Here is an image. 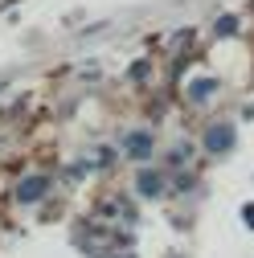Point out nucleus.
Listing matches in <instances>:
<instances>
[{
    "mask_svg": "<svg viewBox=\"0 0 254 258\" xmlns=\"http://www.w3.org/2000/svg\"><path fill=\"white\" fill-rule=\"evenodd\" d=\"M242 217H246V225H254V205H246V209H242Z\"/></svg>",
    "mask_w": 254,
    "mask_h": 258,
    "instance_id": "obj_7",
    "label": "nucleus"
},
{
    "mask_svg": "<svg viewBox=\"0 0 254 258\" xmlns=\"http://www.w3.org/2000/svg\"><path fill=\"white\" fill-rule=\"evenodd\" d=\"M205 148H209V152H230V148H234V127H230V123L213 127V132L205 136Z\"/></svg>",
    "mask_w": 254,
    "mask_h": 258,
    "instance_id": "obj_2",
    "label": "nucleus"
},
{
    "mask_svg": "<svg viewBox=\"0 0 254 258\" xmlns=\"http://www.w3.org/2000/svg\"><path fill=\"white\" fill-rule=\"evenodd\" d=\"M123 148L132 160H148L152 156V132H127L123 136Z\"/></svg>",
    "mask_w": 254,
    "mask_h": 258,
    "instance_id": "obj_1",
    "label": "nucleus"
},
{
    "mask_svg": "<svg viewBox=\"0 0 254 258\" xmlns=\"http://www.w3.org/2000/svg\"><path fill=\"white\" fill-rule=\"evenodd\" d=\"M234 29H238L234 17H221V21H217V33H234Z\"/></svg>",
    "mask_w": 254,
    "mask_h": 258,
    "instance_id": "obj_6",
    "label": "nucleus"
},
{
    "mask_svg": "<svg viewBox=\"0 0 254 258\" xmlns=\"http://www.w3.org/2000/svg\"><path fill=\"white\" fill-rule=\"evenodd\" d=\"M41 192H45V180H41V176H29V180H21L17 197H21V201H37Z\"/></svg>",
    "mask_w": 254,
    "mask_h": 258,
    "instance_id": "obj_3",
    "label": "nucleus"
},
{
    "mask_svg": "<svg viewBox=\"0 0 254 258\" xmlns=\"http://www.w3.org/2000/svg\"><path fill=\"white\" fill-rule=\"evenodd\" d=\"M209 90H213V82H193V99H209Z\"/></svg>",
    "mask_w": 254,
    "mask_h": 258,
    "instance_id": "obj_5",
    "label": "nucleus"
},
{
    "mask_svg": "<svg viewBox=\"0 0 254 258\" xmlns=\"http://www.w3.org/2000/svg\"><path fill=\"white\" fill-rule=\"evenodd\" d=\"M140 192H144V197H160V192H164V180L156 176V172H144V176H140Z\"/></svg>",
    "mask_w": 254,
    "mask_h": 258,
    "instance_id": "obj_4",
    "label": "nucleus"
}]
</instances>
